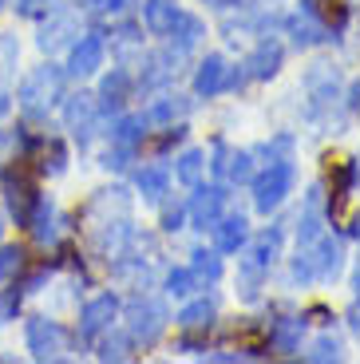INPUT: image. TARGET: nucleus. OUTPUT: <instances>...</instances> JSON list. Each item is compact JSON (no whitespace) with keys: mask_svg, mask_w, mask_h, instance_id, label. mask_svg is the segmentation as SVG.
<instances>
[{"mask_svg":"<svg viewBox=\"0 0 360 364\" xmlns=\"http://www.w3.org/2000/svg\"><path fill=\"white\" fill-rule=\"evenodd\" d=\"M63 95V72L55 64H40L20 80L16 87V103L28 119H44L55 107V100Z\"/></svg>","mask_w":360,"mask_h":364,"instance_id":"obj_1","label":"nucleus"},{"mask_svg":"<svg viewBox=\"0 0 360 364\" xmlns=\"http://www.w3.org/2000/svg\"><path fill=\"white\" fill-rule=\"evenodd\" d=\"M24 345L28 353L36 356V360H63L68 356V337H63V328L48 317H32L24 325Z\"/></svg>","mask_w":360,"mask_h":364,"instance_id":"obj_2","label":"nucleus"},{"mask_svg":"<svg viewBox=\"0 0 360 364\" xmlns=\"http://www.w3.org/2000/svg\"><path fill=\"white\" fill-rule=\"evenodd\" d=\"M4 191H9L12 218H16L20 226H28V218H32V206H36V186H32V178L24 174V166H16V171L4 178Z\"/></svg>","mask_w":360,"mask_h":364,"instance_id":"obj_3","label":"nucleus"},{"mask_svg":"<svg viewBox=\"0 0 360 364\" xmlns=\"http://www.w3.org/2000/svg\"><path fill=\"white\" fill-rule=\"evenodd\" d=\"M293 186V166L289 163H273L270 171L258 178V210H273Z\"/></svg>","mask_w":360,"mask_h":364,"instance_id":"obj_4","label":"nucleus"},{"mask_svg":"<svg viewBox=\"0 0 360 364\" xmlns=\"http://www.w3.org/2000/svg\"><path fill=\"white\" fill-rule=\"evenodd\" d=\"M95 115H100V107H95L91 95H72L68 107H63V123H68V131H72L80 143L91 139V131H95Z\"/></svg>","mask_w":360,"mask_h":364,"instance_id":"obj_5","label":"nucleus"},{"mask_svg":"<svg viewBox=\"0 0 360 364\" xmlns=\"http://www.w3.org/2000/svg\"><path fill=\"white\" fill-rule=\"evenodd\" d=\"M72 36H80V20L63 12V16H48V24L40 28L36 44H40V52H60L63 44H72Z\"/></svg>","mask_w":360,"mask_h":364,"instance_id":"obj_6","label":"nucleus"},{"mask_svg":"<svg viewBox=\"0 0 360 364\" xmlns=\"http://www.w3.org/2000/svg\"><path fill=\"white\" fill-rule=\"evenodd\" d=\"M28 226H32V234H36L40 246H52L55 237H60V230H63V214L52 206V202L36 198V206H32V218H28Z\"/></svg>","mask_w":360,"mask_h":364,"instance_id":"obj_7","label":"nucleus"},{"mask_svg":"<svg viewBox=\"0 0 360 364\" xmlns=\"http://www.w3.org/2000/svg\"><path fill=\"white\" fill-rule=\"evenodd\" d=\"M115 297L111 293H103V297H95V301H88L83 305V313H80V333L83 337H95V333H103V328L115 321Z\"/></svg>","mask_w":360,"mask_h":364,"instance_id":"obj_8","label":"nucleus"},{"mask_svg":"<svg viewBox=\"0 0 360 364\" xmlns=\"http://www.w3.org/2000/svg\"><path fill=\"white\" fill-rule=\"evenodd\" d=\"M162 325H166V313H162V305H154V301H143V305H131V333H135L139 341H154L162 333Z\"/></svg>","mask_w":360,"mask_h":364,"instance_id":"obj_9","label":"nucleus"},{"mask_svg":"<svg viewBox=\"0 0 360 364\" xmlns=\"http://www.w3.org/2000/svg\"><path fill=\"white\" fill-rule=\"evenodd\" d=\"M103 68V40L100 36H83L72 48V60H68V72L72 75H91Z\"/></svg>","mask_w":360,"mask_h":364,"instance_id":"obj_10","label":"nucleus"},{"mask_svg":"<svg viewBox=\"0 0 360 364\" xmlns=\"http://www.w3.org/2000/svg\"><path fill=\"white\" fill-rule=\"evenodd\" d=\"M222 87H226V60L222 55H206V64L194 75V91H198V95H214V91H222Z\"/></svg>","mask_w":360,"mask_h":364,"instance_id":"obj_11","label":"nucleus"},{"mask_svg":"<svg viewBox=\"0 0 360 364\" xmlns=\"http://www.w3.org/2000/svg\"><path fill=\"white\" fill-rule=\"evenodd\" d=\"M222 202H226V191H222V186L198 191V194H194V202H190V214H194V222H198V226H210V222L218 218Z\"/></svg>","mask_w":360,"mask_h":364,"instance_id":"obj_12","label":"nucleus"},{"mask_svg":"<svg viewBox=\"0 0 360 364\" xmlns=\"http://www.w3.org/2000/svg\"><path fill=\"white\" fill-rule=\"evenodd\" d=\"M277 257V234H261L250 250H245V269L250 273H261L270 269V262Z\"/></svg>","mask_w":360,"mask_h":364,"instance_id":"obj_13","label":"nucleus"},{"mask_svg":"<svg viewBox=\"0 0 360 364\" xmlns=\"http://www.w3.org/2000/svg\"><path fill=\"white\" fill-rule=\"evenodd\" d=\"M174 16H179L174 0H147V4H143V20H147L151 32H171Z\"/></svg>","mask_w":360,"mask_h":364,"instance_id":"obj_14","label":"nucleus"},{"mask_svg":"<svg viewBox=\"0 0 360 364\" xmlns=\"http://www.w3.org/2000/svg\"><path fill=\"white\" fill-rule=\"evenodd\" d=\"M245 218L238 214V218H226L222 226H218V246L222 250H238V246H245Z\"/></svg>","mask_w":360,"mask_h":364,"instance_id":"obj_15","label":"nucleus"},{"mask_svg":"<svg viewBox=\"0 0 360 364\" xmlns=\"http://www.w3.org/2000/svg\"><path fill=\"white\" fill-rule=\"evenodd\" d=\"M289 28H293V40H297V44H313V40L324 36V28L313 20V9H305L301 16H293V20H289Z\"/></svg>","mask_w":360,"mask_h":364,"instance_id":"obj_16","label":"nucleus"},{"mask_svg":"<svg viewBox=\"0 0 360 364\" xmlns=\"http://www.w3.org/2000/svg\"><path fill=\"white\" fill-rule=\"evenodd\" d=\"M277 64H281V48L261 44L258 52L250 55V64H245V68H250L253 75H273V72H277Z\"/></svg>","mask_w":360,"mask_h":364,"instance_id":"obj_17","label":"nucleus"},{"mask_svg":"<svg viewBox=\"0 0 360 364\" xmlns=\"http://www.w3.org/2000/svg\"><path fill=\"white\" fill-rule=\"evenodd\" d=\"M210 321H214V305H210V301H194V305H186V309L179 313L182 328H206Z\"/></svg>","mask_w":360,"mask_h":364,"instance_id":"obj_18","label":"nucleus"},{"mask_svg":"<svg viewBox=\"0 0 360 364\" xmlns=\"http://www.w3.org/2000/svg\"><path fill=\"white\" fill-rule=\"evenodd\" d=\"M171 32H174V36H179V48H194V44H198V40H202V24H198V20H194V16H182V12H179V16H174Z\"/></svg>","mask_w":360,"mask_h":364,"instance_id":"obj_19","label":"nucleus"},{"mask_svg":"<svg viewBox=\"0 0 360 364\" xmlns=\"http://www.w3.org/2000/svg\"><path fill=\"white\" fill-rule=\"evenodd\" d=\"M139 191H143L147 198H162V194H166V171H159V166L139 171Z\"/></svg>","mask_w":360,"mask_h":364,"instance_id":"obj_20","label":"nucleus"},{"mask_svg":"<svg viewBox=\"0 0 360 364\" xmlns=\"http://www.w3.org/2000/svg\"><path fill=\"white\" fill-rule=\"evenodd\" d=\"M202 155L198 151H186V155L179 159V182H186V186H198V178H202Z\"/></svg>","mask_w":360,"mask_h":364,"instance_id":"obj_21","label":"nucleus"},{"mask_svg":"<svg viewBox=\"0 0 360 364\" xmlns=\"http://www.w3.org/2000/svg\"><path fill=\"white\" fill-rule=\"evenodd\" d=\"M16 60H20V48L12 36H0V83H9V75L16 72Z\"/></svg>","mask_w":360,"mask_h":364,"instance_id":"obj_22","label":"nucleus"},{"mask_svg":"<svg viewBox=\"0 0 360 364\" xmlns=\"http://www.w3.org/2000/svg\"><path fill=\"white\" fill-rule=\"evenodd\" d=\"M127 72H111L107 80H103V103L107 107H115V103H123V95H127Z\"/></svg>","mask_w":360,"mask_h":364,"instance_id":"obj_23","label":"nucleus"},{"mask_svg":"<svg viewBox=\"0 0 360 364\" xmlns=\"http://www.w3.org/2000/svg\"><path fill=\"white\" fill-rule=\"evenodd\" d=\"M20 265H24V250L4 246L0 250V282H12V277L20 273Z\"/></svg>","mask_w":360,"mask_h":364,"instance_id":"obj_24","label":"nucleus"},{"mask_svg":"<svg viewBox=\"0 0 360 364\" xmlns=\"http://www.w3.org/2000/svg\"><path fill=\"white\" fill-rule=\"evenodd\" d=\"M337 265H341V246L324 237V242H321V257H317V265H313V269L329 277V273H337Z\"/></svg>","mask_w":360,"mask_h":364,"instance_id":"obj_25","label":"nucleus"},{"mask_svg":"<svg viewBox=\"0 0 360 364\" xmlns=\"http://www.w3.org/2000/svg\"><path fill=\"white\" fill-rule=\"evenodd\" d=\"M226 174L230 178H238V182H245V178H253V159L245 155H226Z\"/></svg>","mask_w":360,"mask_h":364,"instance_id":"obj_26","label":"nucleus"},{"mask_svg":"<svg viewBox=\"0 0 360 364\" xmlns=\"http://www.w3.org/2000/svg\"><path fill=\"white\" fill-rule=\"evenodd\" d=\"M186 111V103H171V100H162V103H154L151 111H147V123H171L174 115H182Z\"/></svg>","mask_w":360,"mask_h":364,"instance_id":"obj_27","label":"nucleus"},{"mask_svg":"<svg viewBox=\"0 0 360 364\" xmlns=\"http://www.w3.org/2000/svg\"><path fill=\"white\" fill-rule=\"evenodd\" d=\"M60 0H16V12L20 16H44V12H52Z\"/></svg>","mask_w":360,"mask_h":364,"instance_id":"obj_28","label":"nucleus"},{"mask_svg":"<svg viewBox=\"0 0 360 364\" xmlns=\"http://www.w3.org/2000/svg\"><path fill=\"white\" fill-rule=\"evenodd\" d=\"M127 348H131V345H127V337H107V341H103V348H100V356H103V360H127Z\"/></svg>","mask_w":360,"mask_h":364,"instance_id":"obj_29","label":"nucleus"},{"mask_svg":"<svg viewBox=\"0 0 360 364\" xmlns=\"http://www.w3.org/2000/svg\"><path fill=\"white\" fill-rule=\"evenodd\" d=\"M218 273H222L218 257H214V254H198V262H194V277H206V282H214Z\"/></svg>","mask_w":360,"mask_h":364,"instance_id":"obj_30","label":"nucleus"},{"mask_svg":"<svg viewBox=\"0 0 360 364\" xmlns=\"http://www.w3.org/2000/svg\"><path fill=\"white\" fill-rule=\"evenodd\" d=\"M297 333H301V321H285V325L277 328V341H273V345L285 348V353H289V348L297 345Z\"/></svg>","mask_w":360,"mask_h":364,"instance_id":"obj_31","label":"nucleus"},{"mask_svg":"<svg viewBox=\"0 0 360 364\" xmlns=\"http://www.w3.org/2000/svg\"><path fill=\"white\" fill-rule=\"evenodd\" d=\"M139 127H143V119H123V123L115 127V143L131 146V143H135V135H139Z\"/></svg>","mask_w":360,"mask_h":364,"instance_id":"obj_32","label":"nucleus"},{"mask_svg":"<svg viewBox=\"0 0 360 364\" xmlns=\"http://www.w3.org/2000/svg\"><path fill=\"white\" fill-rule=\"evenodd\" d=\"M337 353H341V348H337V341L321 337V341L313 345V353H309V356H313V360H337Z\"/></svg>","mask_w":360,"mask_h":364,"instance_id":"obj_33","label":"nucleus"},{"mask_svg":"<svg viewBox=\"0 0 360 364\" xmlns=\"http://www.w3.org/2000/svg\"><path fill=\"white\" fill-rule=\"evenodd\" d=\"M190 285H194V269H179V273H171V293H190Z\"/></svg>","mask_w":360,"mask_h":364,"instance_id":"obj_34","label":"nucleus"},{"mask_svg":"<svg viewBox=\"0 0 360 364\" xmlns=\"http://www.w3.org/2000/svg\"><path fill=\"white\" fill-rule=\"evenodd\" d=\"M16 293H0V325H4V321H12V313H16Z\"/></svg>","mask_w":360,"mask_h":364,"instance_id":"obj_35","label":"nucleus"},{"mask_svg":"<svg viewBox=\"0 0 360 364\" xmlns=\"http://www.w3.org/2000/svg\"><path fill=\"white\" fill-rule=\"evenodd\" d=\"M91 4H95L100 12H123L127 4H131V0H91Z\"/></svg>","mask_w":360,"mask_h":364,"instance_id":"obj_36","label":"nucleus"},{"mask_svg":"<svg viewBox=\"0 0 360 364\" xmlns=\"http://www.w3.org/2000/svg\"><path fill=\"white\" fill-rule=\"evenodd\" d=\"M9 111H12V95H9L4 87H0V119L9 115Z\"/></svg>","mask_w":360,"mask_h":364,"instance_id":"obj_37","label":"nucleus"},{"mask_svg":"<svg viewBox=\"0 0 360 364\" xmlns=\"http://www.w3.org/2000/svg\"><path fill=\"white\" fill-rule=\"evenodd\" d=\"M352 328H356V333H360V309L352 313Z\"/></svg>","mask_w":360,"mask_h":364,"instance_id":"obj_38","label":"nucleus"},{"mask_svg":"<svg viewBox=\"0 0 360 364\" xmlns=\"http://www.w3.org/2000/svg\"><path fill=\"white\" fill-rule=\"evenodd\" d=\"M0 237H4V214H0Z\"/></svg>","mask_w":360,"mask_h":364,"instance_id":"obj_39","label":"nucleus"},{"mask_svg":"<svg viewBox=\"0 0 360 364\" xmlns=\"http://www.w3.org/2000/svg\"><path fill=\"white\" fill-rule=\"evenodd\" d=\"M356 234H360V222H356Z\"/></svg>","mask_w":360,"mask_h":364,"instance_id":"obj_40","label":"nucleus"},{"mask_svg":"<svg viewBox=\"0 0 360 364\" xmlns=\"http://www.w3.org/2000/svg\"><path fill=\"white\" fill-rule=\"evenodd\" d=\"M0 4H4V0H0Z\"/></svg>","mask_w":360,"mask_h":364,"instance_id":"obj_41","label":"nucleus"}]
</instances>
